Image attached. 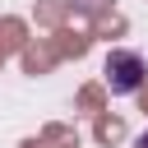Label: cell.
<instances>
[{
	"instance_id": "obj_1",
	"label": "cell",
	"mask_w": 148,
	"mask_h": 148,
	"mask_svg": "<svg viewBox=\"0 0 148 148\" xmlns=\"http://www.w3.org/2000/svg\"><path fill=\"white\" fill-rule=\"evenodd\" d=\"M102 74H106V88L116 92V97H130V92H139L143 88V79H148V65H143V56L139 51H111L106 60H102Z\"/></svg>"
},
{
	"instance_id": "obj_2",
	"label": "cell",
	"mask_w": 148,
	"mask_h": 148,
	"mask_svg": "<svg viewBox=\"0 0 148 148\" xmlns=\"http://www.w3.org/2000/svg\"><path fill=\"white\" fill-rule=\"evenodd\" d=\"M139 148H148V130H143V134H139Z\"/></svg>"
}]
</instances>
